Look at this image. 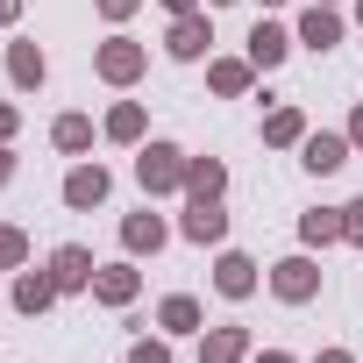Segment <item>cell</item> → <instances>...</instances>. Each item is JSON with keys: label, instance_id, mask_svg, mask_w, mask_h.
Listing matches in <instances>:
<instances>
[{"label": "cell", "instance_id": "cell-12", "mask_svg": "<svg viewBox=\"0 0 363 363\" xmlns=\"http://www.w3.org/2000/svg\"><path fill=\"white\" fill-rule=\"evenodd\" d=\"M157 242H164V228H157L150 214H135V221H128V250H157Z\"/></svg>", "mask_w": 363, "mask_h": 363}, {"label": "cell", "instance_id": "cell-21", "mask_svg": "<svg viewBox=\"0 0 363 363\" xmlns=\"http://www.w3.org/2000/svg\"><path fill=\"white\" fill-rule=\"evenodd\" d=\"M128 363H164V349H157V342H143V349H135Z\"/></svg>", "mask_w": 363, "mask_h": 363}, {"label": "cell", "instance_id": "cell-7", "mask_svg": "<svg viewBox=\"0 0 363 363\" xmlns=\"http://www.w3.org/2000/svg\"><path fill=\"white\" fill-rule=\"evenodd\" d=\"M342 164V135H313L306 143V171H335Z\"/></svg>", "mask_w": 363, "mask_h": 363}, {"label": "cell", "instance_id": "cell-26", "mask_svg": "<svg viewBox=\"0 0 363 363\" xmlns=\"http://www.w3.org/2000/svg\"><path fill=\"white\" fill-rule=\"evenodd\" d=\"M0 178H8V157H0Z\"/></svg>", "mask_w": 363, "mask_h": 363}, {"label": "cell", "instance_id": "cell-1", "mask_svg": "<svg viewBox=\"0 0 363 363\" xmlns=\"http://www.w3.org/2000/svg\"><path fill=\"white\" fill-rule=\"evenodd\" d=\"M135 171H143V186H171V178H178V150H164V143H157V150H143V164H135Z\"/></svg>", "mask_w": 363, "mask_h": 363}, {"label": "cell", "instance_id": "cell-10", "mask_svg": "<svg viewBox=\"0 0 363 363\" xmlns=\"http://www.w3.org/2000/svg\"><path fill=\"white\" fill-rule=\"evenodd\" d=\"M200 43H207L200 22H178V29H171V50H178V57H200Z\"/></svg>", "mask_w": 363, "mask_h": 363}, {"label": "cell", "instance_id": "cell-8", "mask_svg": "<svg viewBox=\"0 0 363 363\" xmlns=\"http://www.w3.org/2000/svg\"><path fill=\"white\" fill-rule=\"evenodd\" d=\"M57 285H86L93 271H86V250H57V271H50Z\"/></svg>", "mask_w": 363, "mask_h": 363}, {"label": "cell", "instance_id": "cell-11", "mask_svg": "<svg viewBox=\"0 0 363 363\" xmlns=\"http://www.w3.org/2000/svg\"><path fill=\"white\" fill-rule=\"evenodd\" d=\"M335 36H342V29H335V15H320V8H313V15H306V43H313V50H328Z\"/></svg>", "mask_w": 363, "mask_h": 363}, {"label": "cell", "instance_id": "cell-20", "mask_svg": "<svg viewBox=\"0 0 363 363\" xmlns=\"http://www.w3.org/2000/svg\"><path fill=\"white\" fill-rule=\"evenodd\" d=\"M342 235H356V242H363V200L349 207V221H342Z\"/></svg>", "mask_w": 363, "mask_h": 363}, {"label": "cell", "instance_id": "cell-9", "mask_svg": "<svg viewBox=\"0 0 363 363\" xmlns=\"http://www.w3.org/2000/svg\"><path fill=\"white\" fill-rule=\"evenodd\" d=\"M50 292H57V278H22V292H15V306H50Z\"/></svg>", "mask_w": 363, "mask_h": 363}, {"label": "cell", "instance_id": "cell-13", "mask_svg": "<svg viewBox=\"0 0 363 363\" xmlns=\"http://www.w3.org/2000/svg\"><path fill=\"white\" fill-rule=\"evenodd\" d=\"M15 79H22V86H36V79H43V57H36L29 43H15Z\"/></svg>", "mask_w": 363, "mask_h": 363}, {"label": "cell", "instance_id": "cell-5", "mask_svg": "<svg viewBox=\"0 0 363 363\" xmlns=\"http://www.w3.org/2000/svg\"><path fill=\"white\" fill-rule=\"evenodd\" d=\"M221 228H228L221 207H193V214H186V235H193V242H221Z\"/></svg>", "mask_w": 363, "mask_h": 363}, {"label": "cell", "instance_id": "cell-16", "mask_svg": "<svg viewBox=\"0 0 363 363\" xmlns=\"http://www.w3.org/2000/svg\"><path fill=\"white\" fill-rule=\"evenodd\" d=\"M306 235H313V242H328V235H342V221H335V214H306Z\"/></svg>", "mask_w": 363, "mask_h": 363}, {"label": "cell", "instance_id": "cell-4", "mask_svg": "<svg viewBox=\"0 0 363 363\" xmlns=\"http://www.w3.org/2000/svg\"><path fill=\"white\" fill-rule=\"evenodd\" d=\"M250 57H257V65H278V57H285V29L257 22V36H250Z\"/></svg>", "mask_w": 363, "mask_h": 363}, {"label": "cell", "instance_id": "cell-22", "mask_svg": "<svg viewBox=\"0 0 363 363\" xmlns=\"http://www.w3.org/2000/svg\"><path fill=\"white\" fill-rule=\"evenodd\" d=\"M128 8H135V0H107V15H128Z\"/></svg>", "mask_w": 363, "mask_h": 363}, {"label": "cell", "instance_id": "cell-23", "mask_svg": "<svg viewBox=\"0 0 363 363\" xmlns=\"http://www.w3.org/2000/svg\"><path fill=\"white\" fill-rule=\"evenodd\" d=\"M8 15H15V0H0V22H8Z\"/></svg>", "mask_w": 363, "mask_h": 363}, {"label": "cell", "instance_id": "cell-14", "mask_svg": "<svg viewBox=\"0 0 363 363\" xmlns=\"http://www.w3.org/2000/svg\"><path fill=\"white\" fill-rule=\"evenodd\" d=\"M193 320H200L193 299H164V328H193Z\"/></svg>", "mask_w": 363, "mask_h": 363}, {"label": "cell", "instance_id": "cell-2", "mask_svg": "<svg viewBox=\"0 0 363 363\" xmlns=\"http://www.w3.org/2000/svg\"><path fill=\"white\" fill-rule=\"evenodd\" d=\"M100 193H107V171H100V164H93V171H72V186H65V200H72V207H93Z\"/></svg>", "mask_w": 363, "mask_h": 363}, {"label": "cell", "instance_id": "cell-6", "mask_svg": "<svg viewBox=\"0 0 363 363\" xmlns=\"http://www.w3.org/2000/svg\"><path fill=\"white\" fill-rule=\"evenodd\" d=\"M278 292H285V299H306V292H313V264H299V257L278 264Z\"/></svg>", "mask_w": 363, "mask_h": 363}, {"label": "cell", "instance_id": "cell-19", "mask_svg": "<svg viewBox=\"0 0 363 363\" xmlns=\"http://www.w3.org/2000/svg\"><path fill=\"white\" fill-rule=\"evenodd\" d=\"M15 257H22V235H15V228H0V264H15Z\"/></svg>", "mask_w": 363, "mask_h": 363}, {"label": "cell", "instance_id": "cell-24", "mask_svg": "<svg viewBox=\"0 0 363 363\" xmlns=\"http://www.w3.org/2000/svg\"><path fill=\"white\" fill-rule=\"evenodd\" d=\"M320 363H349V356H320Z\"/></svg>", "mask_w": 363, "mask_h": 363}, {"label": "cell", "instance_id": "cell-18", "mask_svg": "<svg viewBox=\"0 0 363 363\" xmlns=\"http://www.w3.org/2000/svg\"><path fill=\"white\" fill-rule=\"evenodd\" d=\"M57 143H65V150H79V143H86V121H79V114H72V121H57Z\"/></svg>", "mask_w": 363, "mask_h": 363}, {"label": "cell", "instance_id": "cell-25", "mask_svg": "<svg viewBox=\"0 0 363 363\" xmlns=\"http://www.w3.org/2000/svg\"><path fill=\"white\" fill-rule=\"evenodd\" d=\"M356 143H363V114H356Z\"/></svg>", "mask_w": 363, "mask_h": 363}, {"label": "cell", "instance_id": "cell-27", "mask_svg": "<svg viewBox=\"0 0 363 363\" xmlns=\"http://www.w3.org/2000/svg\"><path fill=\"white\" fill-rule=\"evenodd\" d=\"M264 363H285V356H264Z\"/></svg>", "mask_w": 363, "mask_h": 363}, {"label": "cell", "instance_id": "cell-15", "mask_svg": "<svg viewBox=\"0 0 363 363\" xmlns=\"http://www.w3.org/2000/svg\"><path fill=\"white\" fill-rule=\"evenodd\" d=\"M100 292H107V299H128V292H135V271H107Z\"/></svg>", "mask_w": 363, "mask_h": 363}, {"label": "cell", "instance_id": "cell-17", "mask_svg": "<svg viewBox=\"0 0 363 363\" xmlns=\"http://www.w3.org/2000/svg\"><path fill=\"white\" fill-rule=\"evenodd\" d=\"M235 349H242L235 335H214V342H207V363H235Z\"/></svg>", "mask_w": 363, "mask_h": 363}, {"label": "cell", "instance_id": "cell-3", "mask_svg": "<svg viewBox=\"0 0 363 363\" xmlns=\"http://www.w3.org/2000/svg\"><path fill=\"white\" fill-rule=\"evenodd\" d=\"M250 285H257V264H250V257H221V292H228V299H242Z\"/></svg>", "mask_w": 363, "mask_h": 363}]
</instances>
